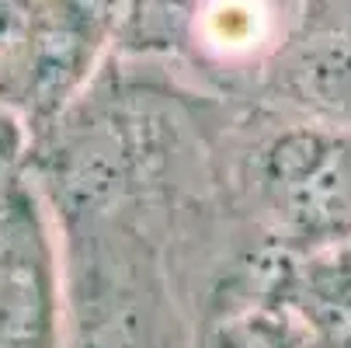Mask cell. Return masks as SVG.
Segmentation results:
<instances>
[{"mask_svg": "<svg viewBox=\"0 0 351 348\" xmlns=\"http://www.w3.org/2000/svg\"><path fill=\"white\" fill-rule=\"evenodd\" d=\"M278 223L306 240L351 237V139L330 129L278 136L261 164Z\"/></svg>", "mask_w": 351, "mask_h": 348, "instance_id": "cell-1", "label": "cell"}, {"mask_svg": "<svg viewBox=\"0 0 351 348\" xmlns=\"http://www.w3.org/2000/svg\"><path fill=\"white\" fill-rule=\"evenodd\" d=\"M282 87L324 119L351 122V42L303 32L282 60Z\"/></svg>", "mask_w": 351, "mask_h": 348, "instance_id": "cell-2", "label": "cell"}, {"mask_svg": "<svg viewBox=\"0 0 351 348\" xmlns=\"http://www.w3.org/2000/svg\"><path fill=\"white\" fill-rule=\"evenodd\" d=\"M191 38L219 63H250L275 49V0H195Z\"/></svg>", "mask_w": 351, "mask_h": 348, "instance_id": "cell-3", "label": "cell"}, {"mask_svg": "<svg viewBox=\"0 0 351 348\" xmlns=\"http://www.w3.org/2000/svg\"><path fill=\"white\" fill-rule=\"evenodd\" d=\"M306 317L324 348H351V251L306 275Z\"/></svg>", "mask_w": 351, "mask_h": 348, "instance_id": "cell-4", "label": "cell"}, {"mask_svg": "<svg viewBox=\"0 0 351 348\" xmlns=\"http://www.w3.org/2000/svg\"><path fill=\"white\" fill-rule=\"evenodd\" d=\"M42 0H0V105H25Z\"/></svg>", "mask_w": 351, "mask_h": 348, "instance_id": "cell-5", "label": "cell"}, {"mask_svg": "<svg viewBox=\"0 0 351 348\" xmlns=\"http://www.w3.org/2000/svg\"><path fill=\"white\" fill-rule=\"evenodd\" d=\"M42 4L97 49H108L143 14V0H42Z\"/></svg>", "mask_w": 351, "mask_h": 348, "instance_id": "cell-6", "label": "cell"}, {"mask_svg": "<svg viewBox=\"0 0 351 348\" xmlns=\"http://www.w3.org/2000/svg\"><path fill=\"white\" fill-rule=\"evenodd\" d=\"M303 32L351 42V0H303Z\"/></svg>", "mask_w": 351, "mask_h": 348, "instance_id": "cell-7", "label": "cell"}, {"mask_svg": "<svg viewBox=\"0 0 351 348\" xmlns=\"http://www.w3.org/2000/svg\"><path fill=\"white\" fill-rule=\"evenodd\" d=\"M18 154H21V126L8 112V105H0V181H4V171L18 161Z\"/></svg>", "mask_w": 351, "mask_h": 348, "instance_id": "cell-8", "label": "cell"}, {"mask_svg": "<svg viewBox=\"0 0 351 348\" xmlns=\"http://www.w3.org/2000/svg\"><path fill=\"white\" fill-rule=\"evenodd\" d=\"M0 348H18V345H0Z\"/></svg>", "mask_w": 351, "mask_h": 348, "instance_id": "cell-9", "label": "cell"}, {"mask_svg": "<svg viewBox=\"0 0 351 348\" xmlns=\"http://www.w3.org/2000/svg\"><path fill=\"white\" fill-rule=\"evenodd\" d=\"M348 251H351V247H348Z\"/></svg>", "mask_w": 351, "mask_h": 348, "instance_id": "cell-10", "label": "cell"}]
</instances>
